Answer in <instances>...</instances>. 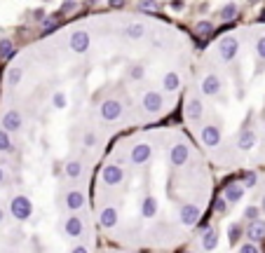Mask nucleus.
<instances>
[{
  "instance_id": "f03ea898",
  "label": "nucleus",
  "mask_w": 265,
  "mask_h": 253,
  "mask_svg": "<svg viewBox=\"0 0 265 253\" xmlns=\"http://www.w3.org/2000/svg\"><path fill=\"white\" fill-rule=\"evenodd\" d=\"M164 103H162V96L157 92H148L146 96H143V108L146 110H160Z\"/></svg>"
},
{
  "instance_id": "9d476101",
  "label": "nucleus",
  "mask_w": 265,
  "mask_h": 253,
  "mask_svg": "<svg viewBox=\"0 0 265 253\" xmlns=\"http://www.w3.org/2000/svg\"><path fill=\"white\" fill-rule=\"evenodd\" d=\"M89 2H92V5H96V2H101V0H89Z\"/></svg>"
},
{
  "instance_id": "39448f33",
  "label": "nucleus",
  "mask_w": 265,
  "mask_h": 253,
  "mask_svg": "<svg viewBox=\"0 0 265 253\" xmlns=\"http://www.w3.org/2000/svg\"><path fill=\"white\" fill-rule=\"evenodd\" d=\"M195 31L200 33V35H207V33L214 31V23H211V21H200V23L195 26Z\"/></svg>"
},
{
  "instance_id": "6e6552de",
  "label": "nucleus",
  "mask_w": 265,
  "mask_h": 253,
  "mask_svg": "<svg viewBox=\"0 0 265 253\" xmlns=\"http://www.w3.org/2000/svg\"><path fill=\"white\" fill-rule=\"evenodd\" d=\"M73 7H75V2H73V0H68V2H63L61 12H68V9H73Z\"/></svg>"
},
{
  "instance_id": "0eeeda50",
  "label": "nucleus",
  "mask_w": 265,
  "mask_h": 253,
  "mask_svg": "<svg viewBox=\"0 0 265 253\" xmlns=\"http://www.w3.org/2000/svg\"><path fill=\"white\" fill-rule=\"evenodd\" d=\"M101 253H143V251H129V249H108V251H101Z\"/></svg>"
},
{
  "instance_id": "f257e3e1",
  "label": "nucleus",
  "mask_w": 265,
  "mask_h": 253,
  "mask_svg": "<svg viewBox=\"0 0 265 253\" xmlns=\"http://www.w3.org/2000/svg\"><path fill=\"white\" fill-rule=\"evenodd\" d=\"M70 47H73V52H85L87 47H89V33L75 31L70 35Z\"/></svg>"
},
{
  "instance_id": "20e7f679",
  "label": "nucleus",
  "mask_w": 265,
  "mask_h": 253,
  "mask_svg": "<svg viewBox=\"0 0 265 253\" xmlns=\"http://www.w3.org/2000/svg\"><path fill=\"white\" fill-rule=\"evenodd\" d=\"M235 12H237V5H235V2H230V5H226V7L221 9V19H233Z\"/></svg>"
},
{
  "instance_id": "1a4fd4ad",
  "label": "nucleus",
  "mask_w": 265,
  "mask_h": 253,
  "mask_svg": "<svg viewBox=\"0 0 265 253\" xmlns=\"http://www.w3.org/2000/svg\"><path fill=\"white\" fill-rule=\"evenodd\" d=\"M110 2V7H122L125 5V0H108Z\"/></svg>"
},
{
  "instance_id": "7ed1b4c3",
  "label": "nucleus",
  "mask_w": 265,
  "mask_h": 253,
  "mask_svg": "<svg viewBox=\"0 0 265 253\" xmlns=\"http://www.w3.org/2000/svg\"><path fill=\"white\" fill-rule=\"evenodd\" d=\"M143 33H146V26H143V23H129V26H127V35L134 40L143 38Z\"/></svg>"
},
{
  "instance_id": "423d86ee",
  "label": "nucleus",
  "mask_w": 265,
  "mask_h": 253,
  "mask_svg": "<svg viewBox=\"0 0 265 253\" xmlns=\"http://www.w3.org/2000/svg\"><path fill=\"white\" fill-rule=\"evenodd\" d=\"M139 7L141 9H157V2H155V0H141Z\"/></svg>"
}]
</instances>
